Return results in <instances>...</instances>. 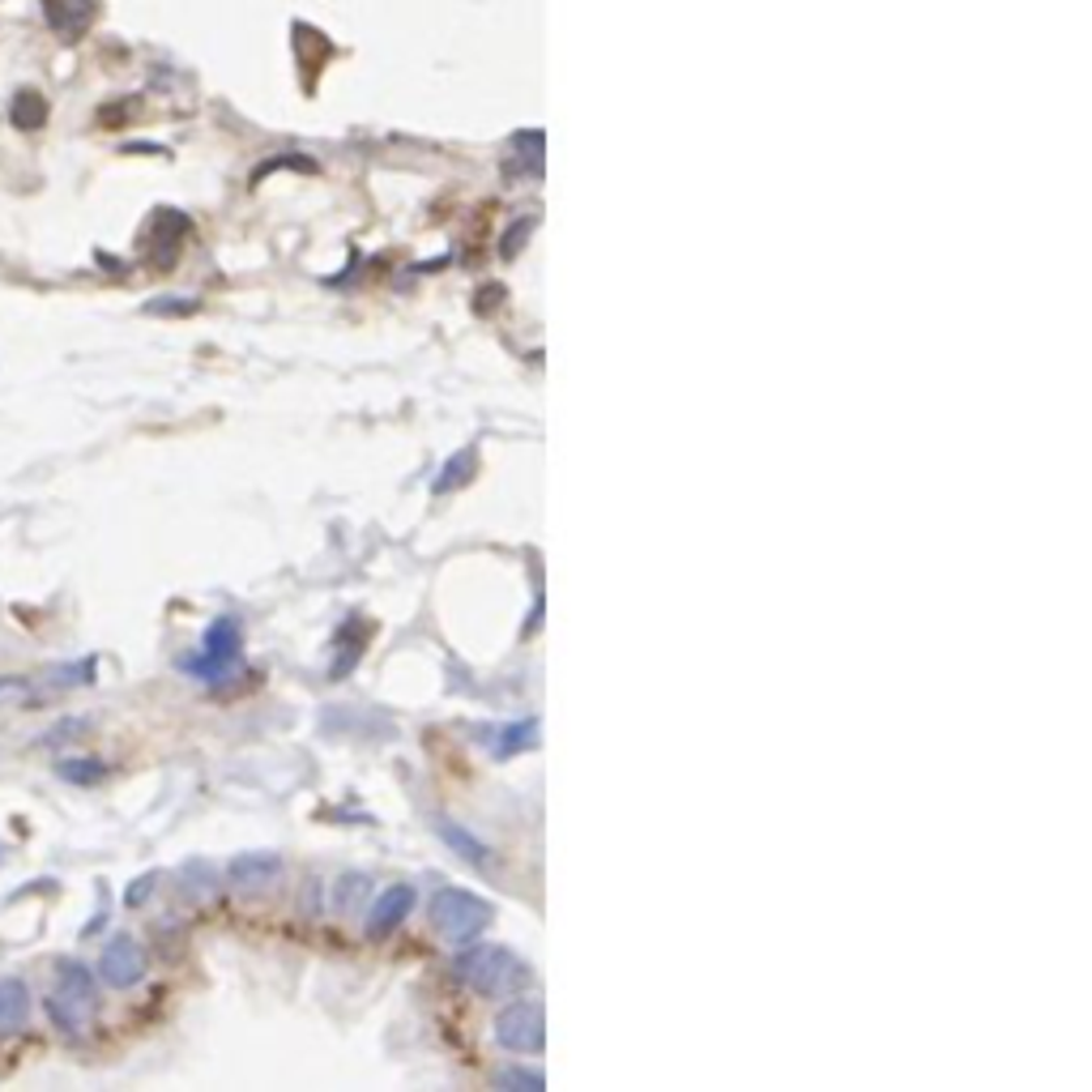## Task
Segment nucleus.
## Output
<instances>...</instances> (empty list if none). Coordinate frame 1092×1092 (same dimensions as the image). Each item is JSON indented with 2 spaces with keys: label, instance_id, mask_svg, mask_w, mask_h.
I'll list each match as a JSON object with an SVG mask.
<instances>
[{
  "label": "nucleus",
  "instance_id": "1",
  "mask_svg": "<svg viewBox=\"0 0 1092 1092\" xmlns=\"http://www.w3.org/2000/svg\"><path fill=\"white\" fill-rule=\"evenodd\" d=\"M452 977L478 995H512L530 981V969H525V961L512 952V947L474 943V947H462V952L452 956Z\"/></svg>",
  "mask_w": 1092,
  "mask_h": 1092
},
{
  "label": "nucleus",
  "instance_id": "2",
  "mask_svg": "<svg viewBox=\"0 0 1092 1092\" xmlns=\"http://www.w3.org/2000/svg\"><path fill=\"white\" fill-rule=\"evenodd\" d=\"M98 1011V981L82 961L56 965V991L48 995V1020L64 1037H86Z\"/></svg>",
  "mask_w": 1092,
  "mask_h": 1092
},
{
  "label": "nucleus",
  "instance_id": "3",
  "mask_svg": "<svg viewBox=\"0 0 1092 1092\" xmlns=\"http://www.w3.org/2000/svg\"><path fill=\"white\" fill-rule=\"evenodd\" d=\"M496 918V905L482 901L478 892H466V888H440L432 896V922L444 939L452 943H470L478 939V931Z\"/></svg>",
  "mask_w": 1092,
  "mask_h": 1092
},
{
  "label": "nucleus",
  "instance_id": "4",
  "mask_svg": "<svg viewBox=\"0 0 1092 1092\" xmlns=\"http://www.w3.org/2000/svg\"><path fill=\"white\" fill-rule=\"evenodd\" d=\"M239 645H243V627L235 615H218L214 623L205 627L201 637V649L193 657H184V671L205 679V683H218L231 675V666L239 661Z\"/></svg>",
  "mask_w": 1092,
  "mask_h": 1092
},
{
  "label": "nucleus",
  "instance_id": "5",
  "mask_svg": "<svg viewBox=\"0 0 1092 1092\" xmlns=\"http://www.w3.org/2000/svg\"><path fill=\"white\" fill-rule=\"evenodd\" d=\"M496 1041L508 1054H538L547 1045V1015L538 1003H512L496 1015Z\"/></svg>",
  "mask_w": 1092,
  "mask_h": 1092
},
{
  "label": "nucleus",
  "instance_id": "6",
  "mask_svg": "<svg viewBox=\"0 0 1092 1092\" xmlns=\"http://www.w3.org/2000/svg\"><path fill=\"white\" fill-rule=\"evenodd\" d=\"M98 977L112 985V991H128L146 977V947H141L132 935H116L98 956Z\"/></svg>",
  "mask_w": 1092,
  "mask_h": 1092
},
{
  "label": "nucleus",
  "instance_id": "7",
  "mask_svg": "<svg viewBox=\"0 0 1092 1092\" xmlns=\"http://www.w3.org/2000/svg\"><path fill=\"white\" fill-rule=\"evenodd\" d=\"M410 909H414V884H393V888H384L367 913V935L372 939H384L389 931H397L406 918H410Z\"/></svg>",
  "mask_w": 1092,
  "mask_h": 1092
},
{
  "label": "nucleus",
  "instance_id": "8",
  "mask_svg": "<svg viewBox=\"0 0 1092 1092\" xmlns=\"http://www.w3.org/2000/svg\"><path fill=\"white\" fill-rule=\"evenodd\" d=\"M227 875H231V884H235V888H243V892H261V888H269L273 879L282 875V858H277V854H239V858L227 866Z\"/></svg>",
  "mask_w": 1092,
  "mask_h": 1092
},
{
  "label": "nucleus",
  "instance_id": "9",
  "mask_svg": "<svg viewBox=\"0 0 1092 1092\" xmlns=\"http://www.w3.org/2000/svg\"><path fill=\"white\" fill-rule=\"evenodd\" d=\"M43 13H48V26L64 39H78L86 34L90 18H94V0H43Z\"/></svg>",
  "mask_w": 1092,
  "mask_h": 1092
},
{
  "label": "nucleus",
  "instance_id": "10",
  "mask_svg": "<svg viewBox=\"0 0 1092 1092\" xmlns=\"http://www.w3.org/2000/svg\"><path fill=\"white\" fill-rule=\"evenodd\" d=\"M26 1011H30V995L18 977H5L0 981V1029L13 1033L26 1025Z\"/></svg>",
  "mask_w": 1092,
  "mask_h": 1092
},
{
  "label": "nucleus",
  "instance_id": "11",
  "mask_svg": "<svg viewBox=\"0 0 1092 1092\" xmlns=\"http://www.w3.org/2000/svg\"><path fill=\"white\" fill-rule=\"evenodd\" d=\"M436 832H440V836H444V840H448L452 850L462 854L470 866H491V850H486V845H482L478 836H470L462 824H452V820H436Z\"/></svg>",
  "mask_w": 1092,
  "mask_h": 1092
},
{
  "label": "nucleus",
  "instance_id": "12",
  "mask_svg": "<svg viewBox=\"0 0 1092 1092\" xmlns=\"http://www.w3.org/2000/svg\"><path fill=\"white\" fill-rule=\"evenodd\" d=\"M9 116H13V124H18L22 132H34V128H43V120H48V102H43L39 90H30V86H26V90L13 94Z\"/></svg>",
  "mask_w": 1092,
  "mask_h": 1092
},
{
  "label": "nucleus",
  "instance_id": "13",
  "mask_svg": "<svg viewBox=\"0 0 1092 1092\" xmlns=\"http://www.w3.org/2000/svg\"><path fill=\"white\" fill-rule=\"evenodd\" d=\"M56 772L64 781H73V786H98L102 777H108V764H102V760H60Z\"/></svg>",
  "mask_w": 1092,
  "mask_h": 1092
},
{
  "label": "nucleus",
  "instance_id": "14",
  "mask_svg": "<svg viewBox=\"0 0 1092 1092\" xmlns=\"http://www.w3.org/2000/svg\"><path fill=\"white\" fill-rule=\"evenodd\" d=\"M534 734H538V726H534L530 717H525L517 730H512V726L500 730V738H496V756H517L521 747H530V743H534Z\"/></svg>",
  "mask_w": 1092,
  "mask_h": 1092
},
{
  "label": "nucleus",
  "instance_id": "15",
  "mask_svg": "<svg viewBox=\"0 0 1092 1092\" xmlns=\"http://www.w3.org/2000/svg\"><path fill=\"white\" fill-rule=\"evenodd\" d=\"M56 687H86L94 679V657H82V661H68V666H56L52 671Z\"/></svg>",
  "mask_w": 1092,
  "mask_h": 1092
},
{
  "label": "nucleus",
  "instance_id": "16",
  "mask_svg": "<svg viewBox=\"0 0 1092 1092\" xmlns=\"http://www.w3.org/2000/svg\"><path fill=\"white\" fill-rule=\"evenodd\" d=\"M500 1084H508V1088H542V1075L512 1067V1071H504V1075H500Z\"/></svg>",
  "mask_w": 1092,
  "mask_h": 1092
},
{
  "label": "nucleus",
  "instance_id": "17",
  "mask_svg": "<svg viewBox=\"0 0 1092 1092\" xmlns=\"http://www.w3.org/2000/svg\"><path fill=\"white\" fill-rule=\"evenodd\" d=\"M470 462H474V456H470V452H462V456H456V462H452V466L440 474V482H436V486H452V482H462L456 474H466V470H470Z\"/></svg>",
  "mask_w": 1092,
  "mask_h": 1092
},
{
  "label": "nucleus",
  "instance_id": "18",
  "mask_svg": "<svg viewBox=\"0 0 1092 1092\" xmlns=\"http://www.w3.org/2000/svg\"><path fill=\"white\" fill-rule=\"evenodd\" d=\"M150 312H193V299H154Z\"/></svg>",
  "mask_w": 1092,
  "mask_h": 1092
},
{
  "label": "nucleus",
  "instance_id": "19",
  "mask_svg": "<svg viewBox=\"0 0 1092 1092\" xmlns=\"http://www.w3.org/2000/svg\"><path fill=\"white\" fill-rule=\"evenodd\" d=\"M154 879H158V875H146V879H137V884H132V892H128V905H141V901H146V896H150V884H154Z\"/></svg>",
  "mask_w": 1092,
  "mask_h": 1092
},
{
  "label": "nucleus",
  "instance_id": "20",
  "mask_svg": "<svg viewBox=\"0 0 1092 1092\" xmlns=\"http://www.w3.org/2000/svg\"><path fill=\"white\" fill-rule=\"evenodd\" d=\"M13 687H22V679H0V696L13 691Z\"/></svg>",
  "mask_w": 1092,
  "mask_h": 1092
}]
</instances>
